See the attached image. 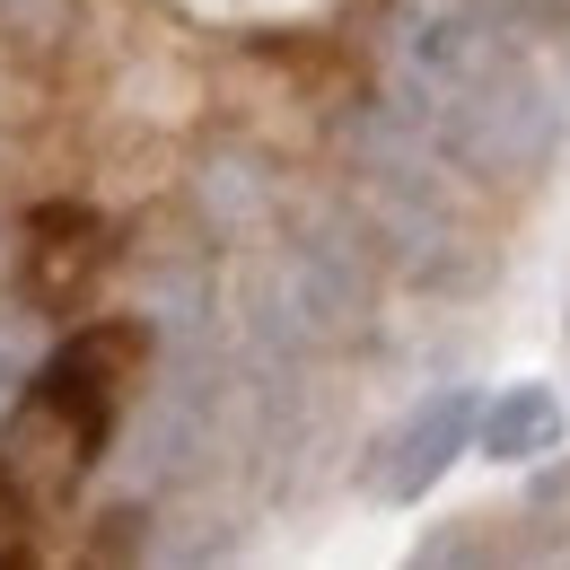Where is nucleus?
I'll return each instance as SVG.
<instances>
[{"mask_svg":"<svg viewBox=\"0 0 570 570\" xmlns=\"http://www.w3.org/2000/svg\"><path fill=\"white\" fill-rule=\"evenodd\" d=\"M395 106L439 158L474 176H527L553 149V79L509 36L500 0H395L386 18Z\"/></svg>","mask_w":570,"mask_h":570,"instance_id":"obj_1","label":"nucleus"},{"mask_svg":"<svg viewBox=\"0 0 570 570\" xmlns=\"http://www.w3.org/2000/svg\"><path fill=\"white\" fill-rule=\"evenodd\" d=\"M474 395L465 386H439L430 404H413L404 422H395V439L377 448V465H368V492L377 500H422L456 456H465V439H474Z\"/></svg>","mask_w":570,"mask_h":570,"instance_id":"obj_2","label":"nucleus"},{"mask_svg":"<svg viewBox=\"0 0 570 570\" xmlns=\"http://www.w3.org/2000/svg\"><path fill=\"white\" fill-rule=\"evenodd\" d=\"M483 456L500 465H527V456H553V439H562V395L544 386V377H527V386H500L492 413H483Z\"/></svg>","mask_w":570,"mask_h":570,"instance_id":"obj_3","label":"nucleus"},{"mask_svg":"<svg viewBox=\"0 0 570 570\" xmlns=\"http://www.w3.org/2000/svg\"><path fill=\"white\" fill-rule=\"evenodd\" d=\"M18 386H27V325L0 316V413L18 404Z\"/></svg>","mask_w":570,"mask_h":570,"instance_id":"obj_4","label":"nucleus"},{"mask_svg":"<svg viewBox=\"0 0 570 570\" xmlns=\"http://www.w3.org/2000/svg\"><path fill=\"white\" fill-rule=\"evenodd\" d=\"M36 9H45V0H0V18H36Z\"/></svg>","mask_w":570,"mask_h":570,"instance_id":"obj_5","label":"nucleus"}]
</instances>
